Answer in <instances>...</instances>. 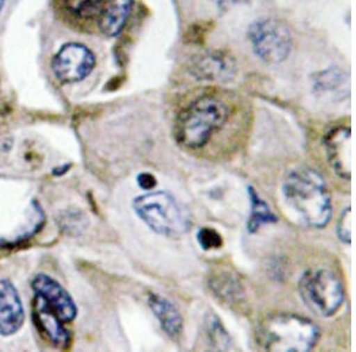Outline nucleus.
<instances>
[{"mask_svg": "<svg viewBox=\"0 0 356 352\" xmlns=\"http://www.w3.org/2000/svg\"><path fill=\"white\" fill-rule=\"evenodd\" d=\"M284 199L308 227L322 229L332 219V197L323 177L310 167L289 174L283 184Z\"/></svg>", "mask_w": 356, "mask_h": 352, "instance_id": "1", "label": "nucleus"}, {"mask_svg": "<svg viewBox=\"0 0 356 352\" xmlns=\"http://www.w3.org/2000/svg\"><path fill=\"white\" fill-rule=\"evenodd\" d=\"M320 338V328L307 317L278 312L264 318L257 331L258 344L267 351H310Z\"/></svg>", "mask_w": 356, "mask_h": 352, "instance_id": "2", "label": "nucleus"}, {"mask_svg": "<svg viewBox=\"0 0 356 352\" xmlns=\"http://www.w3.org/2000/svg\"><path fill=\"white\" fill-rule=\"evenodd\" d=\"M229 117V108L220 99L211 95L199 97L178 114L174 135L179 145L199 150L222 128Z\"/></svg>", "mask_w": 356, "mask_h": 352, "instance_id": "3", "label": "nucleus"}, {"mask_svg": "<svg viewBox=\"0 0 356 352\" xmlns=\"http://www.w3.org/2000/svg\"><path fill=\"white\" fill-rule=\"evenodd\" d=\"M140 221L156 234L179 237L191 227V216L182 204L166 191H151L138 196L132 202Z\"/></svg>", "mask_w": 356, "mask_h": 352, "instance_id": "4", "label": "nucleus"}, {"mask_svg": "<svg viewBox=\"0 0 356 352\" xmlns=\"http://www.w3.org/2000/svg\"><path fill=\"white\" fill-rule=\"evenodd\" d=\"M298 291L305 306L317 316H334L343 304L344 290L341 280L325 268H312L303 273Z\"/></svg>", "mask_w": 356, "mask_h": 352, "instance_id": "5", "label": "nucleus"}, {"mask_svg": "<svg viewBox=\"0 0 356 352\" xmlns=\"http://www.w3.org/2000/svg\"><path fill=\"white\" fill-rule=\"evenodd\" d=\"M248 41L260 60L270 65L285 61L292 50V36L288 26L272 18H263L248 28Z\"/></svg>", "mask_w": 356, "mask_h": 352, "instance_id": "6", "label": "nucleus"}, {"mask_svg": "<svg viewBox=\"0 0 356 352\" xmlns=\"http://www.w3.org/2000/svg\"><path fill=\"white\" fill-rule=\"evenodd\" d=\"M95 67V56L85 45L68 43L54 57L51 68L58 81L76 83L85 80Z\"/></svg>", "mask_w": 356, "mask_h": 352, "instance_id": "7", "label": "nucleus"}, {"mask_svg": "<svg viewBox=\"0 0 356 352\" xmlns=\"http://www.w3.org/2000/svg\"><path fill=\"white\" fill-rule=\"evenodd\" d=\"M35 298L55 313L65 323H72L77 316V308L72 296L61 283L47 274H37L31 281Z\"/></svg>", "mask_w": 356, "mask_h": 352, "instance_id": "8", "label": "nucleus"}, {"mask_svg": "<svg viewBox=\"0 0 356 352\" xmlns=\"http://www.w3.org/2000/svg\"><path fill=\"white\" fill-rule=\"evenodd\" d=\"M325 156L332 170L341 179H352V130L337 126L329 131L323 139Z\"/></svg>", "mask_w": 356, "mask_h": 352, "instance_id": "9", "label": "nucleus"}, {"mask_svg": "<svg viewBox=\"0 0 356 352\" xmlns=\"http://www.w3.org/2000/svg\"><path fill=\"white\" fill-rule=\"evenodd\" d=\"M189 72L203 81L226 82L234 77L236 65L233 56L226 51L208 50L191 60Z\"/></svg>", "mask_w": 356, "mask_h": 352, "instance_id": "10", "label": "nucleus"}, {"mask_svg": "<svg viewBox=\"0 0 356 352\" xmlns=\"http://www.w3.org/2000/svg\"><path fill=\"white\" fill-rule=\"evenodd\" d=\"M21 296L11 281L0 279V335L13 336L24 324Z\"/></svg>", "mask_w": 356, "mask_h": 352, "instance_id": "11", "label": "nucleus"}, {"mask_svg": "<svg viewBox=\"0 0 356 352\" xmlns=\"http://www.w3.org/2000/svg\"><path fill=\"white\" fill-rule=\"evenodd\" d=\"M134 0H106L99 16V28L107 37H117L122 33L130 18Z\"/></svg>", "mask_w": 356, "mask_h": 352, "instance_id": "12", "label": "nucleus"}, {"mask_svg": "<svg viewBox=\"0 0 356 352\" xmlns=\"http://www.w3.org/2000/svg\"><path fill=\"white\" fill-rule=\"evenodd\" d=\"M149 306L154 312L163 331L168 336L176 340L181 336L183 330V318L178 308L175 306L170 300L157 293H151L149 296Z\"/></svg>", "mask_w": 356, "mask_h": 352, "instance_id": "13", "label": "nucleus"}, {"mask_svg": "<svg viewBox=\"0 0 356 352\" xmlns=\"http://www.w3.org/2000/svg\"><path fill=\"white\" fill-rule=\"evenodd\" d=\"M35 318L49 340L57 348H67L70 343V333L65 328V323L58 317L49 311L44 304L35 298Z\"/></svg>", "mask_w": 356, "mask_h": 352, "instance_id": "14", "label": "nucleus"}, {"mask_svg": "<svg viewBox=\"0 0 356 352\" xmlns=\"http://www.w3.org/2000/svg\"><path fill=\"white\" fill-rule=\"evenodd\" d=\"M248 197L251 202V215L247 222V231L250 234H255L263 227L264 224H271L278 222V217L272 212L264 199H260L259 194L254 187H247Z\"/></svg>", "mask_w": 356, "mask_h": 352, "instance_id": "15", "label": "nucleus"}, {"mask_svg": "<svg viewBox=\"0 0 356 352\" xmlns=\"http://www.w3.org/2000/svg\"><path fill=\"white\" fill-rule=\"evenodd\" d=\"M209 286L214 292L215 296H218L220 299L227 301V303H232V304L236 300H240L243 294V288L240 286L239 281L234 279L228 273L213 276Z\"/></svg>", "mask_w": 356, "mask_h": 352, "instance_id": "16", "label": "nucleus"}, {"mask_svg": "<svg viewBox=\"0 0 356 352\" xmlns=\"http://www.w3.org/2000/svg\"><path fill=\"white\" fill-rule=\"evenodd\" d=\"M106 0H63L67 11L79 19L99 18Z\"/></svg>", "mask_w": 356, "mask_h": 352, "instance_id": "17", "label": "nucleus"}, {"mask_svg": "<svg viewBox=\"0 0 356 352\" xmlns=\"http://www.w3.org/2000/svg\"><path fill=\"white\" fill-rule=\"evenodd\" d=\"M206 323L207 335H208V338L211 340V343H213V345H214V348L219 349V350H228V349L231 348L229 336L223 330L222 324L220 323L218 317L211 315L207 319Z\"/></svg>", "mask_w": 356, "mask_h": 352, "instance_id": "18", "label": "nucleus"}, {"mask_svg": "<svg viewBox=\"0 0 356 352\" xmlns=\"http://www.w3.org/2000/svg\"><path fill=\"white\" fill-rule=\"evenodd\" d=\"M343 82V74L337 68L324 70L316 77L315 88L320 92L334 90Z\"/></svg>", "mask_w": 356, "mask_h": 352, "instance_id": "19", "label": "nucleus"}, {"mask_svg": "<svg viewBox=\"0 0 356 352\" xmlns=\"http://www.w3.org/2000/svg\"><path fill=\"white\" fill-rule=\"evenodd\" d=\"M196 239L200 246L204 251H211V249H219L222 247V236L213 228H201L196 234Z\"/></svg>", "mask_w": 356, "mask_h": 352, "instance_id": "20", "label": "nucleus"}, {"mask_svg": "<svg viewBox=\"0 0 356 352\" xmlns=\"http://www.w3.org/2000/svg\"><path fill=\"white\" fill-rule=\"evenodd\" d=\"M352 207H347L342 211L336 228L339 239L347 244L352 243Z\"/></svg>", "mask_w": 356, "mask_h": 352, "instance_id": "21", "label": "nucleus"}, {"mask_svg": "<svg viewBox=\"0 0 356 352\" xmlns=\"http://www.w3.org/2000/svg\"><path fill=\"white\" fill-rule=\"evenodd\" d=\"M206 28L204 25H191V28L186 30L184 41L191 44H196L203 41V38L206 36Z\"/></svg>", "mask_w": 356, "mask_h": 352, "instance_id": "22", "label": "nucleus"}, {"mask_svg": "<svg viewBox=\"0 0 356 352\" xmlns=\"http://www.w3.org/2000/svg\"><path fill=\"white\" fill-rule=\"evenodd\" d=\"M137 182L138 185L142 187L143 190H154L156 185H157L156 177H154V174H147V172L138 174Z\"/></svg>", "mask_w": 356, "mask_h": 352, "instance_id": "23", "label": "nucleus"}, {"mask_svg": "<svg viewBox=\"0 0 356 352\" xmlns=\"http://www.w3.org/2000/svg\"><path fill=\"white\" fill-rule=\"evenodd\" d=\"M243 1H248V0H220V8H228L232 5L240 4Z\"/></svg>", "mask_w": 356, "mask_h": 352, "instance_id": "24", "label": "nucleus"}, {"mask_svg": "<svg viewBox=\"0 0 356 352\" xmlns=\"http://www.w3.org/2000/svg\"><path fill=\"white\" fill-rule=\"evenodd\" d=\"M5 3H6V0H0V12H1V10L4 8Z\"/></svg>", "mask_w": 356, "mask_h": 352, "instance_id": "25", "label": "nucleus"}]
</instances>
